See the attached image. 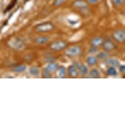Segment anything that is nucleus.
Returning <instances> with one entry per match:
<instances>
[{"label": "nucleus", "mask_w": 125, "mask_h": 125, "mask_svg": "<svg viewBox=\"0 0 125 125\" xmlns=\"http://www.w3.org/2000/svg\"><path fill=\"white\" fill-rule=\"evenodd\" d=\"M77 67H78V68L80 71V72L83 74V75H86L88 73V68L87 67L83 64H81V65H77Z\"/></svg>", "instance_id": "nucleus-14"}, {"label": "nucleus", "mask_w": 125, "mask_h": 125, "mask_svg": "<svg viewBox=\"0 0 125 125\" xmlns=\"http://www.w3.org/2000/svg\"><path fill=\"white\" fill-rule=\"evenodd\" d=\"M26 69V66L25 65H19L18 66L14 68V71L16 72L20 73V72H22L24 71Z\"/></svg>", "instance_id": "nucleus-19"}, {"label": "nucleus", "mask_w": 125, "mask_h": 125, "mask_svg": "<svg viewBox=\"0 0 125 125\" xmlns=\"http://www.w3.org/2000/svg\"><path fill=\"white\" fill-rule=\"evenodd\" d=\"M67 0H54L53 3V5L54 6H59L65 2Z\"/></svg>", "instance_id": "nucleus-22"}, {"label": "nucleus", "mask_w": 125, "mask_h": 125, "mask_svg": "<svg viewBox=\"0 0 125 125\" xmlns=\"http://www.w3.org/2000/svg\"><path fill=\"white\" fill-rule=\"evenodd\" d=\"M49 40V38L46 36H39L35 39V42L39 44H43L47 43Z\"/></svg>", "instance_id": "nucleus-11"}, {"label": "nucleus", "mask_w": 125, "mask_h": 125, "mask_svg": "<svg viewBox=\"0 0 125 125\" xmlns=\"http://www.w3.org/2000/svg\"><path fill=\"white\" fill-rule=\"evenodd\" d=\"M103 47L106 51H109L113 50L115 48V45L112 41L107 40L104 43Z\"/></svg>", "instance_id": "nucleus-7"}, {"label": "nucleus", "mask_w": 125, "mask_h": 125, "mask_svg": "<svg viewBox=\"0 0 125 125\" xmlns=\"http://www.w3.org/2000/svg\"><path fill=\"white\" fill-rule=\"evenodd\" d=\"M58 67V65L57 63H54V62H52V63H49L46 67V70L50 72H54L56 70Z\"/></svg>", "instance_id": "nucleus-8"}, {"label": "nucleus", "mask_w": 125, "mask_h": 125, "mask_svg": "<svg viewBox=\"0 0 125 125\" xmlns=\"http://www.w3.org/2000/svg\"><path fill=\"white\" fill-rule=\"evenodd\" d=\"M113 39L118 42H123L125 40V31L124 30H119L113 32L112 34Z\"/></svg>", "instance_id": "nucleus-3"}, {"label": "nucleus", "mask_w": 125, "mask_h": 125, "mask_svg": "<svg viewBox=\"0 0 125 125\" xmlns=\"http://www.w3.org/2000/svg\"><path fill=\"white\" fill-rule=\"evenodd\" d=\"M99 0H87V2L91 4H94L97 3Z\"/></svg>", "instance_id": "nucleus-26"}, {"label": "nucleus", "mask_w": 125, "mask_h": 125, "mask_svg": "<svg viewBox=\"0 0 125 125\" xmlns=\"http://www.w3.org/2000/svg\"><path fill=\"white\" fill-rule=\"evenodd\" d=\"M9 45L13 49L15 50H22L24 47L23 42L18 38H13L9 41Z\"/></svg>", "instance_id": "nucleus-2"}, {"label": "nucleus", "mask_w": 125, "mask_h": 125, "mask_svg": "<svg viewBox=\"0 0 125 125\" xmlns=\"http://www.w3.org/2000/svg\"><path fill=\"white\" fill-rule=\"evenodd\" d=\"M68 71L70 75L73 77H76L78 75V72L76 70V67L73 65L70 66L68 68Z\"/></svg>", "instance_id": "nucleus-15"}, {"label": "nucleus", "mask_w": 125, "mask_h": 125, "mask_svg": "<svg viewBox=\"0 0 125 125\" xmlns=\"http://www.w3.org/2000/svg\"><path fill=\"white\" fill-rule=\"evenodd\" d=\"M54 28L53 24L50 22H45L36 26L35 30L40 32H46L52 30Z\"/></svg>", "instance_id": "nucleus-1"}, {"label": "nucleus", "mask_w": 125, "mask_h": 125, "mask_svg": "<svg viewBox=\"0 0 125 125\" xmlns=\"http://www.w3.org/2000/svg\"><path fill=\"white\" fill-rule=\"evenodd\" d=\"M72 5L76 8H79L83 10L87 9L88 3L85 0H75L73 2Z\"/></svg>", "instance_id": "nucleus-6"}, {"label": "nucleus", "mask_w": 125, "mask_h": 125, "mask_svg": "<svg viewBox=\"0 0 125 125\" xmlns=\"http://www.w3.org/2000/svg\"><path fill=\"white\" fill-rule=\"evenodd\" d=\"M91 43L94 47L99 46L103 43V39L101 37H96L92 40Z\"/></svg>", "instance_id": "nucleus-9"}, {"label": "nucleus", "mask_w": 125, "mask_h": 125, "mask_svg": "<svg viewBox=\"0 0 125 125\" xmlns=\"http://www.w3.org/2000/svg\"><path fill=\"white\" fill-rule=\"evenodd\" d=\"M66 75V70L64 67L61 66L59 68L58 76L60 78H64Z\"/></svg>", "instance_id": "nucleus-13"}, {"label": "nucleus", "mask_w": 125, "mask_h": 125, "mask_svg": "<svg viewBox=\"0 0 125 125\" xmlns=\"http://www.w3.org/2000/svg\"><path fill=\"white\" fill-rule=\"evenodd\" d=\"M30 72L31 75L34 76H38L39 75L40 71L37 67H31L30 69Z\"/></svg>", "instance_id": "nucleus-17"}, {"label": "nucleus", "mask_w": 125, "mask_h": 125, "mask_svg": "<svg viewBox=\"0 0 125 125\" xmlns=\"http://www.w3.org/2000/svg\"><path fill=\"white\" fill-rule=\"evenodd\" d=\"M89 52L90 53H95L96 52H97L98 51V49L97 48H96V47H91L90 48L89 50Z\"/></svg>", "instance_id": "nucleus-24"}, {"label": "nucleus", "mask_w": 125, "mask_h": 125, "mask_svg": "<svg viewBox=\"0 0 125 125\" xmlns=\"http://www.w3.org/2000/svg\"><path fill=\"white\" fill-rule=\"evenodd\" d=\"M15 1H14V2H13V3H12L11 4H10V5H9V6L8 7V8H7V10H10L14 6V4H15Z\"/></svg>", "instance_id": "nucleus-27"}, {"label": "nucleus", "mask_w": 125, "mask_h": 125, "mask_svg": "<svg viewBox=\"0 0 125 125\" xmlns=\"http://www.w3.org/2000/svg\"><path fill=\"white\" fill-rule=\"evenodd\" d=\"M107 74L109 76H116L117 75V72L116 69L114 67H109L106 71Z\"/></svg>", "instance_id": "nucleus-16"}, {"label": "nucleus", "mask_w": 125, "mask_h": 125, "mask_svg": "<svg viewBox=\"0 0 125 125\" xmlns=\"http://www.w3.org/2000/svg\"><path fill=\"white\" fill-rule=\"evenodd\" d=\"M90 76L92 78H99L100 77V74L99 71L96 69H92L90 72Z\"/></svg>", "instance_id": "nucleus-18"}, {"label": "nucleus", "mask_w": 125, "mask_h": 125, "mask_svg": "<svg viewBox=\"0 0 125 125\" xmlns=\"http://www.w3.org/2000/svg\"><path fill=\"white\" fill-rule=\"evenodd\" d=\"M81 49L79 46H73L68 48L65 51V53L69 56H77L81 53Z\"/></svg>", "instance_id": "nucleus-5"}, {"label": "nucleus", "mask_w": 125, "mask_h": 125, "mask_svg": "<svg viewBox=\"0 0 125 125\" xmlns=\"http://www.w3.org/2000/svg\"><path fill=\"white\" fill-rule=\"evenodd\" d=\"M109 55V53L108 52H100L98 54V57L100 59H103Z\"/></svg>", "instance_id": "nucleus-20"}, {"label": "nucleus", "mask_w": 125, "mask_h": 125, "mask_svg": "<svg viewBox=\"0 0 125 125\" xmlns=\"http://www.w3.org/2000/svg\"><path fill=\"white\" fill-rule=\"evenodd\" d=\"M125 0H111L112 3L115 6H120L125 3Z\"/></svg>", "instance_id": "nucleus-21"}, {"label": "nucleus", "mask_w": 125, "mask_h": 125, "mask_svg": "<svg viewBox=\"0 0 125 125\" xmlns=\"http://www.w3.org/2000/svg\"><path fill=\"white\" fill-rule=\"evenodd\" d=\"M42 76L44 78H51L52 77L50 73V72L48 71L47 70H44L42 72Z\"/></svg>", "instance_id": "nucleus-23"}, {"label": "nucleus", "mask_w": 125, "mask_h": 125, "mask_svg": "<svg viewBox=\"0 0 125 125\" xmlns=\"http://www.w3.org/2000/svg\"><path fill=\"white\" fill-rule=\"evenodd\" d=\"M119 70L121 73L124 74L125 73V65L121 66L119 68Z\"/></svg>", "instance_id": "nucleus-25"}, {"label": "nucleus", "mask_w": 125, "mask_h": 125, "mask_svg": "<svg viewBox=\"0 0 125 125\" xmlns=\"http://www.w3.org/2000/svg\"><path fill=\"white\" fill-rule=\"evenodd\" d=\"M66 46V43L63 41H56L52 43L50 45V48L54 51H60L63 49Z\"/></svg>", "instance_id": "nucleus-4"}, {"label": "nucleus", "mask_w": 125, "mask_h": 125, "mask_svg": "<svg viewBox=\"0 0 125 125\" xmlns=\"http://www.w3.org/2000/svg\"><path fill=\"white\" fill-rule=\"evenodd\" d=\"M87 63L91 66L95 65L97 62V59L94 56H89L86 58Z\"/></svg>", "instance_id": "nucleus-12"}, {"label": "nucleus", "mask_w": 125, "mask_h": 125, "mask_svg": "<svg viewBox=\"0 0 125 125\" xmlns=\"http://www.w3.org/2000/svg\"><path fill=\"white\" fill-rule=\"evenodd\" d=\"M105 63L112 66L113 67H117L119 65V62L116 59H106L105 60Z\"/></svg>", "instance_id": "nucleus-10"}]
</instances>
